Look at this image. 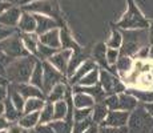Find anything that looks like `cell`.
Wrapping results in <instances>:
<instances>
[{
	"label": "cell",
	"mask_w": 153,
	"mask_h": 133,
	"mask_svg": "<svg viewBox=\"0 0 153 133\" xmlns=\"http://www.w3.org/2000/svg\"><path fill=\"white\" fill-rule=\"evenodd\" d=\"M37 59L35 56H25L13 60L5 69V77L13 84H23L31 80V75L37 64Z\"/></svg>",
	"instance_id": "obj_1"
},
{
	"label": "cell",
	"mask_w": 153,
	"mask_h": 133,
	"mask_svg": "<svg viewBox=\"0 0 153 133\" xmlns=\"http://www.w3.org/2000/svg\"><path fill=\"white\" fill-rule=\"evenodd\" d=\"M148 29H123V45L120 53L124 56H136L143 48L149 47Z\"/></svg>",
	"instance_id": "obj_2"
},
{
	"label": "cell",
	"mask_w": 153,
	"mask_h": 133,
	"mask_svg": "<svg viewBox=\"0 0 153 133\" xmlns=\"http://www.w3.org/2000/svg\"><path fill=\"white\" fill-rule=\"evenodd\" d=\"M126 1H128V10L117 23V25L123 29H149L151 23L141 13L133 0H126Z\"/></svg>",
	"instance_id": "obj_3"
},
{
	"label": "cell",
	"mask_w": 153,
	"mask_h": 133,
	"mask_svg": "<svg viewBox=\"0 0 153 133\" xmlns=\"http://www.w3.org/2000/svg\"><path fill=\"white\" fill-rule=\"evenodd\" d=\"M129 133H151L153 131V117L143 106H137L131 113L128 121Z\"/></svg>",
	"instance_id": "obj_4"
},
{
	"label": "cell",
	"mask_w": 153,
	"mask_h": 133,
	"mask_svg": "<svg viewBox=\"0 0 153 133\" xmlns=\"http://www.w3.org/2000/svg\"><path fill=\"white\" fill-rule=\"evenodd\" d=\"M104 103L109 108V111H124V112H133L139 106V100L131 93H119L108 96Z\"/></svg>",
	"instance_id": "obj_5"
},
{
	"label": "cell",
	"mask_w": 153,
	"mask_h": 133,
	"mask_svg": "<svg viewBox=\"0 0 153 133\" xmlns=\"http://www.w3.org/2000/svg\"><path fill=\"white\" fill-rule=\"evenodd\" d=\"M100 85L102 87L105 94L112 96V94H119L125 91V84L117 77L114 73H112L108 69L100 71Z\"/></svg>",
	"instance_id": "obj_6"
},
{
	"label": "cell",
	"mask_w": 153,
	"mask_h": 133,
	"mask_svg": "<svg viewBox=\"0 0 153 133\" xmlns=\"http://www.w3.org/2000/svg\"><path fill=\"white\" fill-rule=\"evenodd\" d=\"M0 51H3L5 55H8L12 59H20L29 56V52L25 49L24 44H23L22 36H16V35H12L11 37L1 41L0 43Z\"/></svg>",
	"instance_id": "obj_7"
},
{
	"label": "cell",
	"mask_w": 153,
	"mask_h": 133,
	"mask_svg": "<svg viewBox=\"0 0 153 133\" xmlns=\"http://www.w3.org/2000/svg\"><path fill=\"white\" fill-rule=\"evenodd\" d=\"M43 63V69H44V76H43V92L48 96L49 92L63 80V73L59 72L56 68L47 61H42Z\"/></svg>",
	"instance_id": "obj_8"
},
{
	"label": "cell",
	"mask_w": 153,
	"mask_h": 133,
	"mask_svg": "<svg viewBox=\"0 0 153 133\" xmlns=\"http://www.w3.org/2000/svg\"><path fill=\"white\" fill-rule=\"evenodd\" d=\"M73 55V49H63V51H57L49 59V63L53 65L59 72H61L64 75H67V71H68V65H69V61L71 57Z\"/></svg>",
	"instance_id": "obj_9"
},
{
	"label": "cell",
	"mask_w": 153,
	"mask_h": 133,
	"mask_svg": "<svg viewBox=\"0 0 153 133\" xmlns=\"http://www.w3.org/2000/svg\"><path fill=\"white\" fill-rule=\"evenodd\" d=\"M131 117V112L124 111H109L107 119L101 124V126H113V128H123L128 126V121Z\"/></svg>",
	"instance_id": "obj_10"
},
{
	"label": "cell",
	"mask_w": 153,
	"mask_h": 133,
	"mask_svg": "<svg viewBox=\"0 0 153 133\" xmlns=\"http://www.w3.org/2000/svg\"><path fill=\"white\" fill-rule=\"evenodd\" d=\"M73 92L77 93V92H83V93H87L89 96H92L95 99L96 103H100V101H104L107 99V94H105L104 89L100 84H96V85H92V87H80V85H75L73 87Z\"/></svg>",
	"instance_id": "obj_11"
},
{
	"label": "cell",
	"mask_w": 153,
	"mask_h": 133,
	"mask_svg": "<svg viewBox=\"0 0 153 133\" xmlns=\"http://www.w3.org/2000/svg\"><path fill=\"white\" fill-rule=\"evenodd\" d=\"M13 85H15V88L19 91L20 94H22L25 100L33 99V97H37V99H44V96H45V93L43 92V89H40V88L35 87V85H32V84L23 82V84H13Z\"/></svg>",
	"instance_id": "obj_12"
},
{
	"label": "cell",
	"mask_w": 153,
	"mask_h": 133,
	"mask_svg": "<svg viewBox=\"0 0 153 133\" xmlns=\"http://www.w3.org/2000/svg\"><path fill=\"white\" fill-rule=\"evenodd\" d=\"M24 10L27 12H33V13H39V15H52L53 13V7H52V3L48 0H37L33 1L31 4L25 5Z\"/></svg>",
	"instance_id": "obj_13"
},
{
	"label": "cell",
	"mask_w": 153,
	"mask_h": 133,
	"mask_svg": "<svg viewBox=\"0 0 153 133\" xmlns=\"http://www.w3.org/2000/svg\"><path fill=\"white\" fill-rule=\"evenodd\" d=\"M40 43L44 44L47 47H51V48L59 49L61 47V39H60V31L57 28L52 29V31H48L45 33L40 35L39 36Z\"/></svg>",
	"instance_id": "obj_14"
},
{
	"label": "cell",
	"mask_w": 153,
	"mask_h": 133,
	"mask_svg": "<svg viewBox=\"0 0 153 133\" xmlns=\"http://www.w3.org/2000/svg\"><path fill=\"white\" fill-rule=\"evenodd\" d=\"M35 17H36V35L39 36L56 28V23L55 20H52V17L39 13H35Z\"/></svg>",
	"instance_id": "obj_15"
},
{
	"label": "cell",
	"mask_w": 153,
	"mask_h": 133,
	"mask_svg": "<svg viewBox=\"0 0 153 133\" xmlns=\"http://www.w3.org/2000/svg\"><path fill=\"white\" fill-rule=\"evenodd\" d=\"M114 68L117 69V73L121 76L123 79H125L128 75H131L132 71L134 68V61L132 60V57L129 56H124L121 55L117 60V63L114 64Z\"/></svg>",
	"instance_id": "obj_16"
},
{
	"label": "cell",
	"mask_w": 153,
	"mask_h": 133,
	"mask_svg": "<svg viewBox=\"0 0 153 133\" xmlns=\"http://www.w3.org/2000/svg\"><path fill=\"white\" fill-rule=\"evenodd\" d=\"M95 68H97V67H96L95 60H92V59H87V60H85L84 63L81 64L80 67H79V69L75 72V75H73L72 77H69L71 84L77 85V84H79V81H80V80L83 79L85 75H88V73H89L91 71L95 69Z\"/></svg>",
	"instance_id": "obj_17"
},
{
	"label": "cell",
	"mask_w": 153,
	"mask_h": 133,
	"mask_svg": "<svg viewBox=\"0 0 153 133\" xmlns=\"http://www.w3.org/2000/svg\"><path fill=\"white\" fill-rule=\"evenodd\" d=\"M20 17H22V13H20L19 8L11 7L10 10H7L1 16H0V24L7 25L8 28H10V27H15V25L19 24Z\"/></svg>",
	"instance_id": "obj_18"
},
{
	"label": "cell",
	"mask_w": 153,
	"mask_h": 133,
	"mask_svg": "<svg viewBox=\"0 0 153 133\" xmlns=\"http://www.w3.org/2000/svg\"><path fill=\"white\" fill-rule=\"evenodd\" d=\"M19 28L23 31V33H33L36 32V17L35 15H31L29 12L22 13L19 22Z\"/></svg>",
	"instance_id": "obj_19"
},
{
	"label": "cell",
	"mask_w": 153,
	"mask_h": 133,
	"mask_svg": "<svg viewBox=\"0 0 153 133\" xmlns=\"http://www.w3.org/2000/svg\"><path fill=\"white\" fill-rule=\"evenodd\" d=\"M73 106L77 109H84V108H93V105L96 104L95 99L92 96L83 92H77L73 94Z\"/></svg>",
	"instance_id": "obj_20"
},
{
	"label": "cell",
	"mask_w": 153,
	"mask_h": 133,
	"mask_svg": "<svg viewBox=\"0 0 153 133\" xmlns=\"http://www.w3.org/2000/svg\"><path fill=\"white\" fill-rule=\"evenodd\" d=\"M108 113H109V108H108L104 101L96 103L92 108V120H93V123L101 125V124L105 121V119H107Z\"/></svg>",
	"instance_id": "obj_21"
},
{
	"label": "cell",
	"mask_w": 153,
	"mask_h": 133,
	"mask_svg": "<svg viewBox=\"0 0 153 133\" xmlns=\"http://www.w3.org/2000/svg\"><path fill=\"white\" fill-rule=\"evenodd\" d=\"M107 49L108 48L104 43H99L93 49V60L101 67H105V69L111 71V67L107 61Z\"/></svg>",
	"instance_id": "obj_22"
},
{
	"label": "cell",
	"mask_w": 153,
	"mask_h": 133,
	"mask_svg": "<svg viewBox=\"0 0 153 133\" xmlns=\"http://www.w3.org/2000/svg\"><path fill=\"white\" fill-rule=\"evenodd\" d=\"M17 123L20 124V126H23L24 129H33L40 124V112H33V113H25L24 116H22Z\"/></svg>",
	"instance_id": "obj_23"
},
{
	"label": "cell",
	"mask_w": 153,
	"mask_h": 133,
	"mask_svg": "<svg viewBox=\"0 0 153 133\" xmlns=\"http://www.w3.org/2000/svg\"><path fill=\"white\" fill-rule=\"evenodd\" d=\"M126 92L131 93L132 96H134L140 103H143V104H152V103H153V91L152 89H139V88H129Z\"/></svg>",
	"instance_id": "obj_24"
},
{
	"label": "cell",
	"mask_w": 153,
	"mask_h": 133,
	"mask_svg": "<svg viewBox=\"0 0 153 133\" xmlns=\"http://www.w3.org/2000/svg\"><path fill=\"white\" fill-rule=\"evenodd\" d=\"M22 40L23 44H24L25 49L32 53V55H36L37 52V47H39V35H35V33H23L22 35Z\"/></svg>",
	"instance_id": "obj_25"
},
{
	"label": "cell",
	"mask_w": 153,
	"mask_h": 133,
	"mask_svg": "<svg viewBox=\"0 0 153 133\" xmlns=\"http://www.w3.org/2000/svg\"><path fill=\"white\" fill-rule=\"evenodd\" d=\"M8 97H10L11 100H12L13 105L17 108V111L19 112H24V105H25V99L20 94L19 91L15 88V85H10L8 87Z\"/></svg>",
	"instance_id": "obj_26"
},
{
	"label": "cell",
	"mask_w": 153,
	"mask_h": 133,
	"mask_svg": "<svg viewBox=\"0 0 153 133\" xmlns=\"http://www.w3.org/2000/svg\"><path fill=\"white\" fill-rule=\"evenodd\" d=\"M20 116H22V112L17 111V108L13 105L12 100L10 97H7L4 100V117L8 121H15V120L19 121Z\"/></svg>",
	"instance_id": "obj_27"
},
{
	"label": "cell",
	"mask_w": 153,
	"mask_h": 133,
	"mask_svg": "<svg viewBox=\"0 0 153 133\" xmlns=\"http://www.w3.org/2000/svg\"><path fill=\"white\" fill-rule=\"evenodd\" d=\"M67 93H68V89H67V87L63 84V82H59V84L56 85L53 89L49 92L47 101L53 103V104H55V103L60 101V100H64V97L67 96Z\"/></svg>",
	"instance_id": "obj_28"
},
{
	"label": "cell",
	"mask_w": 153,
	"mask_h": 133,
	"mask_svg": "<svg viewBox=\"0 0 153 133\" xmlns=\"http://www.w3.org/2000/svg\"><path fill=\"white\" fill-rule=\"evenodd\" d=\"M47 101H44V99H37V97H33V99H28L25 100V105H24V112L23 113H33V112H40L44 108Z\"/></svg>",
	"instance_id": "obj_29"
},
{
	"label": "cell",
	"mask_w": 153,
	"mask_h": 133,
	"mask_svg": "<svg viewBox=\"0 0 153 133\" xmlns=\"http://www.w3.org/2000/svg\"><path fill=\"white\" fill-rule=\"evenodd\" d=\"M43 76H44V69H43V63L42 61H37L36 67H35L33 72L31 75V80H29V84L35 85V87L43 89Z\"/></svg>",
	"instance_id": "obj_30"
},
{
	"label": "cell",
	"mask_w": 153,
	"mask_h": 133,
	"mask_svg": "<svg viewBox=\"0 0 153 133\" xmlns=\"http://www.w3.org/2000/svg\"><path fill=\"white\" fill-rule=\"evenodd\" d=\"M55 119V106L53 103L47 101L44 108L40 112V124H51Z\"/></svg>",
	"instance_id": "obj_31"
},
{
	"label": "cell",
	"mask_w": 153,
	"mask_h": 133,
	"mask_svg": "<svg viewBox=\"0 0 153 133\" xmlns=\"http://www.w3.org/2000/svg\"><path fill=\"white\" fill-rule=\"evenodd\" d=\"M55 119L53 121H59V120H65L67 116L69 113V105L67 101L64 100H60V101L55 103Z\"/></svg>",
	"instance_id": "obj_32"
},
{
	"label": "cell",
	"mask_w": 153,
	"mask_h": 133,
	"mask_svg": "<svg viewBox=\"0 0 153 133\" xmlns=\"http://www.w3.org/2000/svg\"><path fill=\"white\" fill-rule=\"evenodd\" d=\"M100 81V71L99 68H95L93 71H91L88 75H85L83 79L79 81L77 85L80 87H92V85H96Z\"/></svg>",
	"instance_id": "obj_33"
},
{
	"label": "cell",
	"mask_w": 153,
	"mask_h": 133,
	"mask_svg": "<svg viewBox=\"0 0 153 133\" xmlns=\"http://www.w3.org/2000/svg\"><path fill=\"white\" fill-rule=\"evenodd\" d=\"M87 59L83 57V55H79V53H75L73 52L72 57H71V61H69V65H68V71H67V76L68 77H72L75 75V72L79 69V67L84 63Z\"/></svg>",
	"instance_id": "obj_34"
},
{
	"label": "cell",
	"mask_w": 153,
	"mask_h": 133,
	"mask_svg": "<svg viewBox=\"0 0 153 133\" xmlns=\"http://www.w3.org/2000/svg\"><path fill=\"white\" fill-rule=\"evenodd\" d=\"M136 87L139 89H151L153 87V73H141L136 80Z\"/></svg>",
	"instance_id": "obj_35"
},
{
	"label": "cell",
	"mask_w": 153,
	"mask_h": 133,
	"mask_svg": "<svg viewBox=\"0 0 153 133\" xmlns=\"http://www.w3.org/2000/svg\"><path fill=\"white\" fill-rule=\"evenodd\" d=\"M59 49H55V48H51V47H47L44 44L39 43V47H37V52H36V56L39 59H42V61H47L57 52Z\"/></svg>",
	"instance_id": "obj_36"
},
{
	"label": "cell",
	"mask_w": 153,
	"mask_h": 133,
	"mask_svg": "<svg viewBox=\"0 0 153 133\" xmlns=\"http://www.w3.org/2000/svg\"><path fill=\"white\" fill-rule=\"evenodd\" d=\"M121 45H123V32L117 31V29H113L109 40L107 41V47L108 48L119 49V48H121Z\"/></svg>",
	"instance_id": "obj_37"
},
{
	"label": "cell",
	"mask_w": 153,
	"mask_h": 133,
	"mask_svg": "<svg viewBox=\"0 0 153 133\" xmlns=\"http://www.w3.org/2000/svg\"><path fill=\"white\" fill-rule=\"evenodd\" d=\"M51 126L55 129L56 133H72L73 124L68 123L67 120H59V121H52Z\"/></svg>",
	"instance_id": "obj_38"
},
{
	"label": "cell",
	"mask_w": 153,
	"mask_h": 133,
	"mask_svg": "<svg viewBox=\"0 0 153 133\" xmlns=\"http://www.w3.org/2000/svg\"><path fill=\"white\" fill-rule=\"evenodd\" d=\"M93 124L95 123H93L92 117H89V119H87V120H83V121H75L73 126H72V133H84L87 129H89Z\"/></svg>",
	"instance_id": "obj_39"
},
{
	"label": "cell",
	"mask_w": 153,
	"mask_h": 133,
	"mask_svg": "<svg viewBox=\"0 0 153 133\" xmlns=\"http://www.w3.org/2000/svg\"><path fill=\"white\" fill-rule=\"evenodd\" d=\"M89 117H92V108H75V111H73V121H83L89 119Z\"/></svg>",
	"instance_id": "obj_40"
},
{
	"label": "cell",
	"mask_w": 153,
	"mask_h": 133,
	"mask_svg": "<svg viewBox=\"0 0 153 133\" xmlns=\"http://www.w3.org/2000/svg\"><path fill=\"white\" fill-rule=\"evenodd\" d=\"M13 61L12 57H10L8 55H5L3 51H0V75L5 76V69Z\"/></svg>",
	"instance_id": "obj_41"
},
{
	"label": "cell",
	"mask_w": 153,
	"mask_h": 133,
	"mask_svg": "<svg viewBox=\"0 0 153 133\" xmlns=\"http://www.w3.org/2000/svg\"><path fill=\"white\" fill-rule=\"evenodd\" d=\"M120 56H121V53H120L119 49H114V48L107 49V61H108V64H109V67L114 65V64L117 63Z\"/></svg>",
	"instance_id": "obj_42"
},
{
	"label": "cell",
	"mask_w": 153,
	"mask_h": 133,
	"mask_svg": "<svg viewBox=\"0 0 153 133\" xmlns=\"http://www.w3.org/2000/svg\"><path fill=\"white\" fill-rule=\"evenodd\" d=\"M97 133H129L128 126L123 128H113V126H100Z\"/></svg>",
	"instance_id": "obj_43"
},
{
	"label": "cell",
	"mask_w": 153,
	"mask_h": 133,
	"mask_svg": "<svg viewBox=\"0 0 153 133\" xmlns=\"http://www.w3.org/2000/svg\"><path fill=\"white\" fill-rule=\"evenodd\" d=\"M36 133H56L55 129L51 126V124H39L36 126Z\"/></svg>",
	"instance_id": "obj_44"
},
{
	"label": "cell",
	"mask_w": 153,
	"mask_h": 133,
	"mask_svg": "<svg viewBox=\"0 0 153 133\" xmlns=\"http://www.w3.org/2000/svg\"><path fill=\"white\" fill-rule=\"evenodd\" d=\"M12 35H13V29L0 27V43H1V41H4L5 39H8V37H11Z\"/></svg>",
	"instance_id": "obj_45"
},
{
	"label": "cell",
	"mask_w": 153,
	"mask_h": 133,
	"mask_svg": "<svg viewBox=\"0 0 153 133\" xmlns=\"http://www.w3.org/2000/svg\"><path fill=\"white\" fill-rule=\"evenodd\" d=\"M24 131H27V129H24L23 126H20L19 123H16V124H10L7 133H24Z\"/></svg>",
	"instance_id": "obj_46"
},
{
	"label": "cell",
	"mask_w": 153,
	"mask_h": 133,
	"mask_svg": "<svg viewBox=\"0 0 153 133\" xmlns=\"http://www.w3.org/2000/svg\"><path fill=\"white\" fill-rule=\"evenodd\" d=\"M8 97V89L3 84H0V103H4V100Z\"/></svg>",
	"instance_id": "obj_47"
},
{
	"label": "cell",
	"mask_w": 153,
	"mask_h": 133,
	"mask_svg": "<svg viewBox=\"0 0 153 133\" xmlns=\"http://www.w3.org/2000/svg\"><path fill=\"white\" fill-rule=\"evenodd\" d=\"M8 126H10V123L5 119L4 116H0V132L1 131H7Z\"/></svg>",
	"instance_id": "obj_48"
},
{
	"label": "cell",
	"mask_w": 153,
	"mask_h": 133,
	"mask_svg": "<svg viewBox=\"0 0 153 133\" xmlns=\"http://www.w3.org/2000/svg\"><path fill=\"white\" fill-rule=\"evenodd\" d=\"M11 8V4L7 1H0V16H1L3 13L5 12L7 10H10Z\"/></svg>",
	"instance_id": "obj_49"
},
{
	"label": "cell",
	"mask_w": 153,
	"mask_h": 133,
	"mask_svg": "<svg viewBox=\"0 0 153 133\" xmlns=\"http://www.w3.org/2000/svg\"><path fill=\"white\" fill-rule=\"evenodd\" d=\"M144 108H145L146 112H148V113L153 117V103L152 104H144Z\"/></svg>",
	"instance_id": "obj_50"
},
{
	"label": "cell",
	"mask_w": 153,
	"mask_h": 133,
	"mask_svg": "<svg viewBox=\"0 0 153 133\" xmlns=\"http://www.w3.org/2000/svg\"><path fill=\"white\" fill-rule=\"evenodd\" d=\"M99 132V129H97V126H96V124H93L92 126H91L89 129H87L84 133H97Z\"/></svg>",
	"instance_id": "obj_51"
},
{
	"label": "cell",
	"mask_w": 153,
	"mask_h": 133,
	"mask_svg": "<svg viewBox=\"0 0 153 133\" xmlns=\"http://www.w3.org/2000/svg\"><path fill=\"white\" fill-rule=\"evenodd\" d=\"M149 40H151V44H153V22L149 25Z\"/></svg>",
	"instance_id": "obj_52"
},
{
	"label": "cell",
	"mask_w": 153,
	"mask_h": 133,
	"mask_svg": "<svg viewBox=\"0 0 153 133\" xmlns=\"http://www.w3.org/2000/svg\"><path fill=\"white\" fill-rule=\"evenodd\" d=\"M149 59H151V60L153 61V44H152V45L151 47H149Z\"/></svg>",
	"instance_id": "obj_53"
},
{
	"label": "cell",
	"mask_w": 153,
	"mask_h": 133,
	"mask_svg": "<svg viewBox=\"0 0 153 133\" xmlns=\"http://www.w3.org/2000/svg\"><path fill=\"white\" fill-rule=\"evenodd\" d=\"M4 114V103H0V116Z\"/></svg>",
	"instance_id": "obj_54"
},
{
	"label": "cell",
	"mask_w": 153,
	"mask_h": 133,
	"mask_svg": "<svg viewBox=\"0 0 153 133\" xmlns=\"http://www.w3.org/2000/svg\"><path fill=\"white\" fill-rule=\"evenodd\" d=\"M29 1H31V3H33V1H37V0H22V3H23V4H24V3H29Z\"/></svg>",
	"instance_id": "obj_55"
},
{
	"label": "cell",
	"mask_w": 153,
	"mask_h": 133,
	"mask_svg": "<svg viewBox=\"0 0 153 133\" xmlns=\"http://www.w3.org/2000/svg\"><path fill=\"white\" fill-rule=\"evenodd\" d=\"M0 133H7V131H1V132H0Z\"/></svg>",
	"instance_id": "obj_56"
},
{
	"label": "cell",
	"mask_w": 153,
	"mask_h": 133,
	"mask_svg": "<svg viewBox=\"0 0 153 133\" xmlns=\"http://www.w3.org/2000/svg\"><path fill=\"white\" fill-rule=\"evenodd\" d=\"M0 80H3V76L1 75H0Z\"/></svg>",
	"instance_id": "obj_57"
},
{
	"label": "cell",
	"mask_w": 153,
	"mask_h": 133,
	"mask_svg": "<svg viewBox=\"0 0 153 133\" xmlns=\"http://www.w3.org/2000/svg\"><path fill=\"white\" fill-rule=\"evenodd\" d=\"M24 133H29V132H27V131H24Z\"/></svg>",
	"instance_id": "obj_58"
},
{
	"label": "cell",
	"mask_w": 153,
	"mask_h": 133,
	"mask_svg": "<svg viewBox=\"0 0 153 133\" xmlns=\"http://www.w3.org/2000/svg\"><path fill=\"white\" fill-rule=\"evenodd\" d=\"M152 72H153V68H152Z\"/></svg>",
	"instance_id": "obj_59"
},
{
	"label": "cell",
	"mask_w": 153,
	"mask_h": 133,
	"mask_svg": "<svg viewBox=\"0 0 153 133\" xmlns=\"http://www.w3.org/2000/svg\"><path fill=\"white\" fill-rule=\"evenodd\" d=\"M151 133H153V131H152V132H151Z\"/></svg>",
	"instance_id": "obj_60"
},
{
	"label": "cell",
	"mask_w": 153,
	"mask_h": 133,
	"mask_svg": "<svg viewBox=\"0 0 153 133\" xmlns=\"http://www.w3.org/2000/svg\"><path fill=\"white\" fill-rule=\"evenodd\" d=\"M35 133H36V132H35Z\"/></svg>",
	"instance_id": "obj_61"
}]
</instances>
